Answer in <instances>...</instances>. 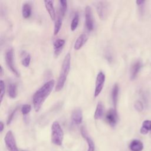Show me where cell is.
<instances>
[{
    "label": "cell",
    "instance_id": "obj_1",
    "mask_svg": "<svg viewBox=\"0 0 151 151\" xmlns=\"http://www.w3.org/2000/svg\"><path fill=\"white\" fill-rule=\"evenodd\" d=\"M55 85V81L51 80L43 84L33 95L32 103L35 111H38L44 102L52 91Z\"/></svg>",
    "mask_w": 151,
    "mask_h": 151
},
{
    "label": "cell",
    "instance_id": "obj_2",
    "mask_svg": "<svg viewBox=\"0 0 151 151\" xmlns=\"http://www.w3.org/2000/svg\"><path fill=\"white\" fill-rule=\"evenodd\" d=\"M71 64V55L70 53H68L64 57L63 61L61 71L57 80V84L55 86V89L56 91H59L63 89L70 68Z\"/></svg>",
    "mask_w": 151,
    "mask_h": 151
},
{
    "label": "cell",
    "instance_id": "obj_3",
    "mask_svg": "<svg viewBox=\"0 0 151 151\" xmlns=\"http://www.w3.org/2000/svg\"><path fill=\"white\" fill-rule=\"evenodd\" d=\"M51 139L54 144L61 146L63 143L64 132L58 122H54L51 125Z\"/></svg>",
    "mask_w": 151,
    "mask_h": 151
},
{
    "label": "cell",
    "instance_id": "obj_4",
    "mask_svg": "<svg viewBox=\"0 0 151 151\" xmlns=\"http://www.w3.org/2000/svg\"><path fill=\"white\" fill-rule=\"evenodd\" d=\"M5 61L6 65L10 71L17 77H19V73L14 64V51L12 48H9L6 51L5 54Z\"/></svg>",
    "mask_w": 151,
    "mask_h": 151
},
{
    "label": "cell",
    "instance_id": "obj_5",
    "mask_svg": "<svg viewBox=\"0 0 151 151\" xmlns=\"http://www.w3.org/2000/svg\"><path fill=\"white\" fill-rule=\"evenodd\" d=\"M5 146L8 151H19L17 146L15 139L12 131H8L4 137Z\"/></svg>",
    "mask_w": 151,
    "mask_h": 151
},
{
    "label": "cell",
    "instance_id": "obj_6",
    "mask_svg": "<svg viewBox=\"0 0 151 151\" xmlns=\"http://www.w3.org/2000/svg\"><path fill=\"white\" fill-rule=\"evenodd\" d=\"M109 5L107 2L99 1L96 4V10L99 17L101 19H105L109 13Z\"/></svg>",
    "mask_w": 151,
    "mask_h": 151
},
{
    "label": "cell",
    "instance_id": "obj_7",
    "mask_svg": "<svg viewBox=\"0 0 151 151\" xmlns=\"http://www.w3.org/2000/svg\"><path fill=\"white\" fill-rule=\"evenodd\" d=\"M105 74L102 72L100 71L98 73L96 77V85H95V89H94V97H97L101 93L103 90L104 84L105 82Z\"/></svg>",
    "mask_w": 151,
    "mask_h": 151
},
{
    "label": "cell",
    "instance_id": "obj_8",
    "mask_svg": "<svg viewBox=\"0 0 151 151\" xmlns=\"http://www.w3.org/2000/svg\"><path fill=\"white\" fill-rule=\"evenodd\" d=\"M118 114L116 109H109L106 114V120L110 126L114 127L118 122Z\"/></svg>",
    "mask_w": 151,
    "mask_h": 151
},
{
    "label": "cell",
    "instance_id": "obj_9",
    "mask_svg": "<svg viewBox=\"0 0 151 151\" xmlns=\"http://www.w3.org/2000/svg\"><path fill=\"white\" fill-rule=\"evenodd\" d=\"M86 25L88 31H92L94 28V21L93 12L90 6H87L85 8Z\"/></svg>",
    "mask_w": 151,
    "mask_h": 151
},
{
    "label": "cell",
    "instance_id": "obj_10",
    "mask_svg": "<svg viewBox=\"0 0 151 151\" xmlns=\"http://www.w3.org/2000/svg\"><path fill=\"white\" fill-rule=\"evenodd\" d=\"M142 67V63L140 61L138 60L135 61L131 66L130 70V80H133L136 78L137 74L140 71Z\"/></svg>",
    "mask_w": 151,
    "mask_h": 151
},
{
    "label": "cell",
    "instance_id": "obj_11",
    "mask_svg": "<svg viewBox=\"0 0 151 151\" xmlns=\"http://www.w3.org/2000/svg\"><path fill=\"white\" fill-rule=\"evenodd\" d=\"M81 134L83 137L86 140L88 144V150L87 151H94L95 149V145L93 140L88 135V133L86 130V129L83 127L81 129Z\"/></svg>",
    "mask_w": 151,
    "mask_h": 151
},
{
    "label": "cell",
    "instance_id": "obj_12",
    "mask_svg": "<svg viewBox=\"0 0 151 151\" xmlns=\"http://www.w3.org/2000/svg\"><path fill=\"white\" fill-rule=\"evenodd\" d=\"M71 119L76 124H80L82 123L83 112L80 108H76L73 111Z\"/></svg>",
    "mask_w": 151,
    "mask_h": 151
},
{
    "label": "cell",
    "instance_id": "obj_13",
    "mask_svg": "<svg viewBox=\"0 0 151 151\" xmlns=\"http://www.w3.org/2000/svg\"><path fill=\"white\" fill-rule=\"evenodd\" d=\"M45 8L48 12V14L52 20H55L56 14L53 4V1L50 0H45L44 1Z\"/></svg>",
    "mask_w": 151,
    "mask_h": 151
},
{
    "label": "cell",
    "instance_id": "obj_14",
    "mask_svg": "<svg viewBox=\"0 0 151 151\" xmlns=\"http://www.w3.org/2000/svg\"><path fill=\"white\" fill-rule=\"evenodd\" d=\"M87 39H88L87 35L86 34L83 33L81 35H80L77 38L74 43V49L76 50H80L83 46V45L86 42Z\"/></svg>",
    "mask_w": 151,
    "mask_h": 151
},
{
    "label": "cell",
    "instance_id": "obj_15",
    "mask_svg": "<svg viewBox=\"0 0 151 151\" xmlns=\"http://www.w3.org/2000/svg\"><path fill=\"white\" fill-rule=\"evenodd\" d=\"M64 44L65 40L63 39H57L54 42V55L55 57H57L61 53Z\"/></svg>",
    "mask_w": 151,
    "mask_h": 151
},
{
    "label": "cell",
    "instance_id": "obj_16",
    "mask_svg": "<svg viewBox=\"0 0 151 151\" xmlns=\"http://www.w3.org/2000/svg\"><path fill=\"white\" fill-rule=\"evenodd\" d=\"M64 16L60 14V12H58L57 17L55 18V24H54V34L55 35H57L59 32L63 22V18Z\"/></svg>",
    "mask_w": 151,
    "mask_h": 151
},
{
    "label": "cell",
    "instance_id": "obj_17",
    "mask_svg": "<svg viewBox=\"0 0 151 151\" xmlns=\"http://www.w3.org/2000/svg\"><path fill=\"white\" fill-rule=\"evenodd\" d=\"M119 87L117 84H115L111 90V101L113 103V104L114 107V109H116L117 101H118V96H119Z\"/></svg>",
    "mask_w": 151,
    "mask_h": 151
},
{
    "label": "cell",
    "instance_id": "obj_18",
    "mask_svg": "<svg viewBox=\"0 0 151 151\" xmlns=\"http://www.w3.org/2000/svg\"><path fill=\"white\" fill-rule=\"evenodd\" d=\"M129 148L132 151H142L143 149V145L140 140L134 139L131 142Z\"/></svg>",
    "mask_w": 151,
    "mask_h": 151
},
{
    "label": "cell",
    "instance_id": "obj_19",
    "mask_svg": "<svg viewBox=\"0 0 151 151\" xmlns=\"http://www.w3.org/2000/svg\"><path fill=\"white\" fill-rule=\"evenodd\" d=\"M104 114V106L101 101H99L96 106L94 114V118L96 120L100 119Z\"/></svg>",
    "mask_w": 151,
    "mask_h": 151
},
{
    "label": "cell",
    "instance_id": "obj_20",
    "mask_svg": "<svg viewBox=\"0 0 151 151\" xmlns=\"http://www.w3.org/2000/svg\"><path fill=\"white\" fill-rule=\"evenodd\" d=\"M22 15L24 18H29L31 15V6L29 3L25 2L22 6Z\"/></svg>",
    "mask_w": 151,
    "mask_h": 151
},
{
    "label": "cell",
    "instance_id": "obj_21",
    "mask_svg": "<svg viewBox=\"0 0 151 151\" xmlns=\"http://www.w3.org/2000/svg\"><path fill=\"white\" fill-rule=\"evenodd\" d=\"M8 96L11 99L16 98L17 96V86L16 83H11L8 86Z\"/></svg>",
    "mask_w": 151,
    "mask_h": 151
},
{
    "label": "cell",
    "instance_id": "obj_22",
    "mask_svg": "<svg viewBox=\"0 0 151 151\" xmlns=\"http://www.w3.org/2000/svg\"><path fill=\"white\" fill-rule=\"evenodd\" d=\"M22 60L21 63L23 66L25 67H28L29 65L30 62H31V56L29 54L27 53L25 51H23L22 52Z\"/></svg>",
    "mask_w": 151,
    "mask_h": 151
},
{
    "label": "cell",
    "instance_id": "obj_23",
    "mask_svg": "<svg viewBox=\"0 0 151 151\" xmlns=\"http://www.w3.org/2000/svg\"><path fill=\"white\" fill-rule=\"evenodd\" d=\"M67 8V1L65 0L59 1V8L58 12L61 14L64 17L66 12Z\"/></svg>",
    "mask_w": 151,
    "mask_h": 151
},
{
    "label": "cell",
    "instance_id": "obj_24",
    "mask_svg": "<svg viewBox=\"0 0 151 151\" xmlns=\"http://www.w3.org/2000/svg\"><path fill=\"white\" fill-rule=\"evenodd\" d=\"M78 22H79V15L78 14L77 12L75 13L71 23V25H70V28L71 31H74L76 29V28H77L78 24Z\"/></svg>",
    "mask_w": 151,
    "mask_h": 151
},
{
    "label": "cell",
    "instance_id": "obj_25",
    "mask_svg": "<svg viewBox=\"0 0 151 151\" xmlns=\"http://www.w3.org/2000/svg\"><path fill=\"white\" fill-rule=\"evenodd\" d=\"M134 107L136 109V110H137L138 112H141L143 111V109H144V106H143V104L142 103V102L140 100H137L134 102Z\"/></svg>",
    "mask_w": 151,
    "mask_h": 151
},
{
    "label": "cell",
    "instance_id": "obj_26",
    "mask_svg": "<svg viewBox=\"0 0 151 151\" xmlns=\"http://www.w3.org/2000/svg\"><path fill=\"white\" fill-rule=\"evenodd\" d=\"M31 110V106L30 104H24L21 109V113L23 115H27L28 114Z\"/></svg>",
    "mask_w": 151,
    "mask_h": 151
},
{
    "label": "cell",
    "instance_id": "obj_27",
    "mask_svg": "<svg viewBox=\"0 0 151 151\" xmlns=\"http://www.w3.org/2000/svg\"><path fill=\"white\" fill-rule=\"evenodd\" d=\"M17 109H18V107H15L14 110H12L10 112V113L9 114V116H8V117L7 121H6L7 125H9V124H11V122L12 121L13 118H14V116H15V113H16Z\"/></svg>",
    "mask_w": 151,
    "mask_h": 151
},
{
    "label": "cell",
    "instance_id": "obj_28",
    "mask_svg": "<svg viewBox=\"0 0 151 151\" xmlns=\"http://www.w3.org/2000/svg\"><path fill=\"white\" fill-rule=\"evenodd\" d=\"M5 83L3 81V80H1L0 81V89H1V96H0V99H1V103H2V99H3V97L4 96L5 94Z\"/></svg>",
    "mask_w": 151,
    "mask_h": 151
},
{
    "label": "cell",
    "instance_id": "obj_29",
    "mask_svg": "<svg viewBox=\"0 0 151 151\" xmlns=\"http://www.w3.org/2000/svg\"><path fill=\"white\" fill-rule=\"evenodd\" d=\"M142 127L145 128L147 130H151V120H146L142 123Z\"/></svg>",
    "mask_w": 151,
    "mask_h": 151
},
{
    "label": "cell",
    "instance_id": "obj_30",
    "mask_svg": "<svg viewBox=\"0 0 151 151\" xmlns=\"http://www.w3.org/2000/svg\"><path fill=\"white\" fill-rule=\"evenodd\" d=\"M148 130H147L146 129H145V128H143V127H141L140 128V133L141 134H146L147 133H148Z\"/></svg>",
    "mask_w": 151,
    "mask_h": 151
},
{
    "label": "cell",
    "instance_id": "obj_31",
    "mask_svg": "<svg viewBox=\"0 0 151 151\" xmlns=\"http://www.w3.org/2000/svg\"><path fill=\"white\" fill-rule=\"evenodd\" d=\"M136 4L137 5H142L143 4H144L145 2V1H143V0H138V1H136Z\"/></svg>",
    "mask_w": 151,
    "mask_h": 151
},
{
    "label": "cell",
    "instance_id": "obj_32",
    "mask_svg": "<svg viewBox=\"0 0 151 151\" xmlns=\"http://www.w3.org/2000/svg\"><path fill=\"white\" fill-rule=\"evenodd\" d=\"M4 124L2 122H0V132H2L4 130Z\"/></svg>",
    "mask_w": 151,
    "mask_h": 151
},
{
    "label": "cell",
    "instance_id": "obj_33",
    "mask_svg": "<svg viewBox=\"0 0 151 151\" xmlns=\"http://www.w3.org/2000/svg\"><path fill=\"white\" fill-rule=\"evenodd\" d=\"M3 75V69H2V67L1 66V76H2Z\"/></svg>",
    "mask_w": 151,
    "mask_h": 151
}]
</instances>
